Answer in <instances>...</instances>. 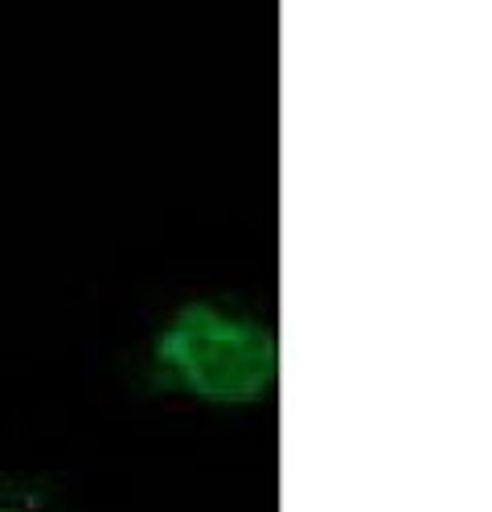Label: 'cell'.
Returning a JSON list of instances; mask_svg holds the SVG:
<instances>
[{
  "instance_id": "cell-1",
  "label": "cell",
  "mask_w": 492,
  "mask_h": 512,
  "mask_svg": "<svg viewBox=\"0 0 492 512\" xmlns=\"http://www.w3.org/2000/svg\"><path fill=\"white\" fill-rule=\"evenodd\" d=\"M160 365L210 402H255L275 381V336L210 304H189L156 345Z\"/></svg>"
}]
</instances>
